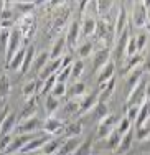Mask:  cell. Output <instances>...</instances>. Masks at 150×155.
I'll list each match as a JSON object with an SVG mask.
<instances>
[{
	"mask_svg": "<svg viewBox=\"0 0 150 155\" xmlns=\"http://www.w3.org/2000/svg\"><path fill=\"white\" fill-rule=\"evenodd\" d=\"M64 140H60V139H54V140H48V142L45 143V147L41 149V153L43 155H54L60 152L61 145H63Z\"/></svg>",
	"mask_w": 150,
	"mask_h": 155,
	"instance_id": "ffe728a7",
	"label": "cell"
},
{
	"mask_svg": "<svg viewBox=\"0 0 150 155\" xmlns=\"http://www.w3.org/2000/svg\"><path fill=\"white\" fill-rule=\"evenodd\" d=\"M94 112H96V117L99 119V122L102 119H106V117L109 116V107H107V104L106 102H97L96 104V107H94Z\"/></svg>",
	"mask_w": 150,
	"mask_h": 155,
	"instance_id": "e575fe53",
	"label": "cell"
},
{
	"mask_svg": "<svg viewBox=\"0 0 150 155\" xmlns=\"http://www.w3.org/2000/svg\"><path fill=\"white\" fill-rule=\"evenodd\" d=\"M117 124H119V119L114 116V114H109L106 119H102L99 122V129H97V139H107L112 132L116 130Z\"/></svg>",
	"mask_w": 150,
	"mask_h": 155,
	"instance_id": "7a4b0ae2",
	"label": "cell"
},
{
	"mask_svg": "<svg viewBox=\"0 0 150 155\" xmlns=\"http://www.w3.org/2000/svg\"><path fill=\"white\" fill-rule=\"evenodd\" d=\"M99 102V96L96 93H91L87 96H84L83 101H79V114H84V112H89L96 107V104Z\"/></svg>",
	"mask_w": 150,
	"mask_h": 155,
	"instance_id": "30bf717a",
	"label": "cell"
},
{
	"mask_svg": "<svg viewBox=\"0 0 150 155\" xmlns=\"http://www.w3.org/2000/svg\"><path fill=\"white\" fill-rule=\"evenodd\" d=\"M145 41H147V36H145V35H139L137 38H135V43H137V51L144 50Z\"/></svg>",
	"mask_w": 150,
	"mask_h": 155,
	"instance_id": "681fc988",
	"label": "cell"
},
{
	"mask_svg": "<svg viewBox=\"0 0 150 155\" xmlns=\"http://www.w3.org/2000/svg\"><path fill=\"white\" fill-rule=\"evenodd\" d=\"M79 145H81V139L79 137L64 140L63 145H61V149H60V155H73Z\"/></svg>",
	"mask_w": 150,
	"mask_h": 155,
	"instance_id": "2e32d148",
	"label": "cell"
},
{
	"mask_svg": "<svg viewBox=\"0 0 150 155\" xmlns=\"http://www.w3.org/2000/svg\"><path fill=\"white\" fill-rule=\"evenodd\" d=\"M48 61H50V53H45V51H41V53L38 54V56L35 58V68H36V71H41L43 68H45L46 64H48Z\"/></svg>",
	"mask_w": 150,
	"mask_h": 155,
	"instance_id": "d6a6232c",
	"label": "cell"
},
{
	"mask_svg": "<svg viewBox=\"0 0 150 155\" xmlns=\"http://www.w3.org/2000/svg\"><path fill=\"white\" fill-rule=\"evenodd\" d=\"M120 139H122V135H120L117 130H114V132H112V134L107 137V149L116 150L117 147H119V143H120Z\"/></svg>",
	"mask_w": 150,
	"mask_h": 155,
	"instance_id": "8d00e7d4",
	"label": "cell"
},
{
	"mask_svg": "<svg viewBox=\"0 0 150 155\" xmlns=\"http://www.w3.org/2000/svg\"><path fill=\"white\" fill-rule=\"evenodd\" d=\"M20 43H21V33L18 31V28L12 30V35H10V41H8V48H7V60H12L13 54L20 50Z\"/></svg>",
	"mask_w": 150,
	"mask_h": 155,
	"instance_id": "8992f818",
	"label": "cell"
},
{
	"mask_svg": "<svg viewBox=\"0 0 150 155\" xmlns=\"http://www.w3.org/2000/svg\"><path fill=\"white\" fill-rule=\"evenodd\" d=\"M78 38H79V21L74 20L71 21L68 28V35H66V41L71 48H76L78 46Z\"/></svg>",
	"mask_w": 150,
	"mask_h": 155,
	"instance_id": "4fadbf2b",
	"label": "cell"
},
{
	"mask_svg": "<svg viewBox=\"0 0 150 155\" xmlns=\"http://www.w3.org/2000/svg\"><path fill=\"white\" fill-rule=\"evenodd\" d=\"M132 21L137 28H144L148 21V10L145 8L144 2H137L132 10Z\"/></svg>",
	"mask_w": 150,
	"mask_h": 155,
	"instance_id": "3957f363",
	"label": "cell"
},
{
	"mask_svg": "<svg viewBox=\"0 0 150 155\" xmlns=\"http://www.w3.org/2000/svg\"><path fill=\"white\" fill-rule=\"evenodd\" d=\"M137 43H135V38H129V43H127V50H126V56L132 58L134 54H137Z\"/></svg>",
	"mask_w": 150,
	"mask_h": 155,
	"instance_id": "ee69618b",
	"label": "cell"
},
{
	"mask_svg": "<svg viewBox=\"0 0 150 155\" xmlns=\"http://www.w3.org/2000/svg\"><path fill=\"white\" fill-rule=\"evenodd\" d=\"M15 7H17L18 10H20V12L28 13V12H30V10L35 7V3H33V2H17Z\"/></svg>",
	"mask_w": 150,
	"mask_h": 155,
	"instance_id": "bcb514c9",
	"label": "cell"
},
{
	"mask_svg": "<svg viewBox=\"0 0 150 155\" xmlns=\"http://www.w3.org/2000/svg\"><path fill=\"white\" fill-rule=\"evenodd\" d=\"M8 107H5V109H2L0 110V129H2V124H3V120L7 119V116H8Z\"/></svg>",
	"mask_w": 150,
	"mask_h": 155,
	"instance_id": "816d5d0a",
	"label": "cell"
},
{
	"mask_svg": "<svg viewBox=\"0 0 150 155\" xmlns=\"http://www.w3.org/2000/svg\"><path fill=\"white\" fill-rule=\"evenodd\" d=\"M148 117H150V101H145L144 104L140 106V110H139L137 120H135V124H137V129L144 127L145 120H147Z\"/></svg>",
	"mask_w": 150,
	"mask_h": 155,
	"instance_id": "44dd1931",
	"label": "cell"
},
{
	"mask_svg": "<svg viewBox=\"0 0 150 155\" xmlns=\"http://www.w3.org/2000/svg\"><path fill=\"white\" fill-rule=\"evenodd\" d=\"M126 30H127V12H126V8H119V13H117V18H116L114 33H116V36H120Z\"/></svg>",
	"mask_w": 150,
	"mask_h": 155,
	"instance_id": "9a60e30c",
	"label": "cell"
},
{
	"mask_svg": "<svg viewBox=\"0 0 150 155\" xmlns=\"http://www.w3.org/2000/svg\"><path fill=\"white\" fill-rule=\"evenodd\" d=\"M10 17H12V10H10V8H3L2 10V21H8Z\"/></svg>",
	"mask_w": 150,
	"mask_h": 155,
	"instance_id": "f907efd6",
	"label": "cell"
},
{
	"mask_svg": "<svg viewBox=\"0 0 150 155\" xmlns=\"http://www.w3.org/2000/svg\"><path fill=\"white\" fill-rule=\"evenodd\" d=\"M91 51H93V43H91V41L81 43V45L78 46V54H79V58H87V56L91 54Z\"/></svg>",
	"mask_w": 150,
	"mask_h": 155,
	"instance_id": "b9f144b4",
	"label": "cell"
},
{
	"mask_svg": "<svg viewBox=\"0 0 150 155\" xmlns=\"http://www.w3.org/2000/svg\"><path fill=\"white\" fill-rule=\"evenodd\" d=\"M0 31H2V28H0Z\"/></svg>",
	"mask_w": 150,
	"mask_h": 155,
	"instance_id": "f5cc1de1",
	"label": "cell"
},
{
	"mask_svg": "<svg viewBox=\"0 0 150 155\" xmlns=\"http://www.w3.org/2000/svg\"><path fill=\"white\" fill-rule=\"evenodd\" d=\"M61 64H63V58H58V60H50L48 64L45 66V68L41 69V71L38 73L40 74V79H48L50 76H54L58 74V73L61 71Z\"/></svg>",
	"mask_w": 150,
	"mask_h": 155,
	"instance_id": "5b68a950",
	"label": "cell"
},
{
	"mask_svg": "<svg viewBox=\"0 0 150 155\" xmlns=\"http://www.w3.org/2000/svg\"><path fill=\"white\" fill-rule=\"evenodd\" d=\"M96 33L101 40H104L106 43L111 41L112 35H111V27L107 25V20H97V27H96Z\"/></svg>",
	"mask_w": 150,
	"mask_h": 155,
	"instance_id": "e0dca14e",
	"label": "cell"
},
{
	"mask_svg": "<svg viewBox=\"0 0 150 155\" xmlns=\"http://www.w3.org/2000/svg\"><path fill=\"white\" fill-rule=\"evenodd\" d=\"M35 63V46H28V50H27V56H25V61H23V64H21V68H20V73L21 74H25V73L30 69V66Z\"/></svg>",
	"mask_w": 150,
	"mask_h": 155,
	"instance_id": "d4e9b609",
	"label": "cell"
},
{
	"mask_svg": "<svg viewBox=\"0 0 150 155\" xmlns=\"http://www.w3.org/2000/svg\"><path fill=\"white\" fill-rule=\"evenodd\" d=\"M84 93H86V84L83 81H76L71 86V89H69L71 97H79V96H84Z\"/></svg>",
	"mask_w": 150,
	"mask_h": 155,
	"instance_id": "836d02e7",
	"label": "cell"
},
{
	"mask_svg": "<svg viewBox=\"0 0 150 155\" xmlns=\"http://www.w3.org/2000/svg\"><path fill=\"white\" fill-rule=\"evenodd\" d=\"M91 150H93V142L87 139L84 142H81V145L76 149V152L73 155H91Z\"/></svg>",
	"mask_w": 150,
	"mask_h": 155,
	"instance_id": "d590c367",
	"label": "cell"
},
{
	"mask_svg": "<svg viewBox=\"0 0 150 155\" xmlns=\"http://www.w3.org/2000/svg\"><path fill=\"white\" fill-rule=\"evenodd\" d=\"M145 97H147V83L142 79L137 86L130 89L126 107H129V106H142L145 102Z\"/></svg>",
	"mask_w": 150,
	"mask_h": 155,
	"instance_id": "6da1fadb",
	"label": "cell"
},
{
	"mask_svg": "<svg viewBox=\"0 0 150 155\" xmlns=\"http://www.w3.org/2000/svg\"><path fill=\"white\" fill-rule=\"evenodd\" d=\"M35 112H36V102H35V99H30V101H27L23 110H21L20 120L23 122V120H28L31 117H35Z\"/></svg>",
	"mask_w": 150,
	"mask_h": 155,
	"instance_id": "603a6c76",
	"label": "cell"
},
{
	"mask_svg": "<svg viewBox=\"0 0 150 155\" xmlns=\"http://www.w3.org/2000/svg\"><path fill=\"white\" fill-rule=\"evenodd\" d=\"M109 54H111V51H109V48H104V50H99L96 54H94V60H93V66L94 69H101L104 68L106 64H107L109 61Z\"/></svg>",
	"mask_w": 150,
	"mask_h": 155,
	"instance_id": "7c38bea8",
	"label": "cell"
},
{
	"mask_svg": "<svg viewBox=\"0 0 150 155\" xmlns=\"http://www.w3.org/2000/svg\"><path fill=\"white\" fill-rule=\"evenodd\" d=\"M56 83H58L56 74L50 76L48 79H45V81H43V87H41V94H50L51 91H53V87H54V84H56Z\"/></svg>",
	"mask_w": 150,
	"mask_h": 155,
	"instance_id": "f35d334b",
	"label": "cell"
},
{
	"mask_svg": "<svg viewBox=\"0 0 150 155\" xmlns=\"http://www.w3.org/2000/svg\"><path fill=\"white\" fill-rule=\"evenodd\" d=\"M45 107H46V114L51 117V114L54 110H58V107H60V101L56 97H53L51 94H48V97L45 99Z\"/></svg>",
	"mask_w": 150,
	"mask_h": 155,
	"instance_id": "1f68e13d",
	"label": "cell"
},
{
	"mask_svg": "<svg viewBox=\"0 0 150 155\" xmlns=\"http://www.w3.org/2000/svg\"><path fill=\"white\" fill-rule=\"evenodd\" d=\"M10 94V79L7 74H2L0 76V99L5 101Z\"/></svg>",
	"mask_w": 150,
	"mask_h": 155,
	"instance_id": "f1b7e54d",
	"label": "cell"
},
{
	"mask_svg": "<svg viewBox=\"0 0 150 155\" xmlns=\"http://www.w3.org/2000/svg\"><path fill=\"white\" fill-rule=\"evenodd\" d=\"M63 132H64V135H66L68 139H74V137H79V135H81L83 127H81L79 122H71V124H68L66 127H64Z\"/></svg>",
	"mask_w": 150,
	"mask_h": 155,
	"instance_id": "cb8c5ba5",
	"label": "cell"
},
{
	"mask_svg": "<svg viewBox=\"0 0 150 155\" xmlns=\"http://www.w3.org/2000/svg\"><path fill=\"white\" fill-rule=\"evenodd\" d=\"M48 142V139L45 137H35L33 140H30V142L27 143V145L23 147V149L20 150V153L23 155H28V153H35V152H40V150L45 147V143Z\"/></svg>",
	"mask_w": 150,
	"mask_h": 155,
	"instance_id": "9c48e42d",
	"label": "cell"
},
{
	"mask_svg": "<svg viewBox=\"0 0 150 155\" xmlns=\"http://www.w3.org/2000/svg\"><path fill=\"white\" fill-rule=\"evenodd\" d=\"M15 122H17V116L13 112H10L8 116H7V119L3 120V124H2V129H0V137H2V135H8L10 132L13 130V127H15Z\"/></svg>",
	"mask_w": 150,
	"mask_h": 155,
	"instance_id": "7402d4cb",
	"label": "cell"
},
{
	"mask_svg": "<svg viewBox=\"0 0 150 155\" xmlns=\"http://www.w3.org/2000/svg\"><path fill=\"white\" fill-rule=\"evenodd\" d=\"M116 130L119 132L120 135H126L127 132H130V120L127 119V117H122V119H119V124H117Z\"/></svg>",
	"mask_w": 150,
	"mask_h": 155,
	"instance_id": "60d3db41",
	"label": "cell"
},
{
	"mask_svg": "<svg viewBox=\"0 0 150 155\" xmlns=\"http://www.w3.org/2000/svg\"><path fill=\"white\" fill-rule=\"evenodd\" d=\"M64 45H66V36H60V38L53 43V48H51V51H50V60H58V58H61Z\"/></svg>",
	"mask_w": 150,
	"mask_h": 155,
	"instance_id": "d6986e66",
	"label": "cell"
},
{
	"mask_svg": "<svg viewBox=\"0 0 150 155\" xmlns=\"http://www.w3.org/2000/svg\"><path fill=\"white\" fill-rule=\"evenodd\" d=\"M142 74H144V68H137V69H134L132 73H129V78H127V84L130 86V89L132 87H135L139 83L142 81Z\"/></svg>",
	"mask_w": 150,
	"mask_h": 155,
	"instance_id": "83f0119b",
	"label": "cell"
},
{
	"mask_svg": "<svg viewBox=\"0 0 150 155\" xmlns=\"http://www.w3.org/2000/svg\"><path fill=\"white\" fill-rule=\"evenodd\" d=\"M35 91H36V83H35V81H28V83L23 86V91H21V93H23V96H25L27 101H30V99H33Z\"/></svg>",
	"mask_w": 150,
	"mask_h": 155,
	"instance_id": "74e56055",
	"label": "cell"
},
{
	"mask_svg": "<svg viewBox=\"0 0 150 155\" xmlns=\"http://www.w3.org/2000/svg\"><path fill=\"white\" fill-rule=\"evenodd\" d=\"M142 63H144V56H142L140 53L134 54L132 58H129V63H127V66H126V73H132L134 69L140 68Z\"/></svg>",
	"mask_w": 150,
	"mask_h": 155,
	"instance_id": "f546056e",
	"label": "cell"
},
{
	"mask_svg": "<svg viewBox=\"0 0 150 155\" xmlns=\"http://www.w3.org/2000/svg\"><path fill=\"white\" fill-rule=\"evenodd\" d=\"M83 69H84V63L83 61H76L74 64L71 66V76L78 79V78L83 74Z\"/></svg>",
	"mask_w": 150,
	"mask_h": 155,
	"instance_id": "7bdbcfd3",
	"label": "cell"
},
{
	"mask_svg": "<svg viewBox=\"0 0 150 155\" xmlns=\"http://www.w3.org/2000/svg\"><path fill=\"white\" fill-rule=\"evenodd\" d=\"M12 142H13L12 134H8V135H2V137H0V149H2V150H7L10 145H12Z\"/></svg>",
	"mask_w": 150,
	"mask_h": 155,
	"instance_id": "7dc6e473",
	"label": "cell"
},
{
	"mask_svg": "<svg viewBox=\"0 0 150 155\" xmlns=\"http://www.w3.org/2000/svg\"><path fill=\"white\" fill-rule=\"evenodd\" d=\"M150 137V129H144V127H140V129H137V140H140V142H145Z\"/></svg>",
	"mask_w": 150,
	"mask_h": 155,
	"instance_id": "c3c4849f",
	"label": "cell"
},
{
	"mask_svg": "<svg viewBox=\"0 0 150 155\" xmlns=\"http://www.w3.org/2000/svg\"><path fill=\"white\" fill-rule=\"evenodd\" d=\"M68 93V89H66V83H56L54 84V87H53V91H51V96L53 97H56V99H60V97H63L64 94Z\"/></svg>",
	"mask_w": 150,
	"mask_h": 155,
	"instance_id": "ab89813d",
	"label": "cell"
},
{
	"mask_svg": "<svg viewBox=\"0 0 150 155\" xmlns=\"http://www.w3.org/2000/svg\"><path fill=\"white\" fill-rule=\"evenodd\" d=\"M35 139V134H18L17 137H13V142H12V145L8 147V149L5 150V153H8V155H15L17 152H20L21 149H23L25 145H27L30 140H33Z\"/></svg>",
	"mask_w": 150,
	"mask_h": 155,
	"instance_id": "277c9868",
	"label": "cell"
},
{
	"mask_svg": "<svg viewBox=\"0 0 150 155\" xmlns=\"http://www.w3.org/2000/svg\"><path fill=\"white\" fill-rule=\"evenodd\" d=\"M96 27H97V21L94 20L93 17L84 18V23H83V35H84V36L94 35V33H96Z\"/></svg>",
	"mask_w": 150,
	"mask_h": 155,
	"instance_id": "484cf974",
	"label": "cell"
},
{
	"mask_svg": "<svg viewBox=\"0 0 150 155\" xmlns=\"http://www.w3.org/2000/svg\"><path fill=\"white\" fill-rule=\"evenodd\" d=\"M127 43H129V31L126 30L122 35L119 36V40H117V45H116V48H114V60H116V61H120L124 56H126Z\"/></svg>",
	"mask_w": 150,
	"mask_h": 155,
	"instance_id": "ba28073f",
	"label": "cell"
},
{
	"mask_svg": "<svg viewBox=\"0 0 150 155\" xmlns=\"http://www.w3.org/2000/svg\"><path fill=\"white\" fill-rule=\"evenodd\" d=\"M40 125H41V122H40V119L36 116L28 120H23V122H20V125L17 129V135L18 134H35L40 129Z\"/></svg>",
	"mask_w": 150,
	"mask_h": 155,
	"instance_id": "52a82bcc",
	"label": "cell"
},
{
	"mask_svg": "<svg viewBox=\"0 0 150 155\" xmlns=\"http://www.w3.org/2000/svg\"><path fill=\"white\" fill-rule=\"evenodd\" d=\"M127 109V119L132 122V120H137V116H139V110H140V106H129Z\"/></svg>",
	"mask_w": 150,
	"mask_h": 155,
	"instance_id": "f6af8a7d",
	"label": "cell"
},
{
	"mask_svg": "<svg viewBox=\"0 0 150 155\" xmlns=\"http://www.w3.org/2000/svg\"><path fill=\"white\" fill-rule=\"evenodd\" d=\"M10 35H12V30H5V28H2V31H0V53L2 54L7 53L8 41H10Z\"/></svg>",
	"mask_w": 150,
	"mask_h": 155,
	"instance_id": "4dcf8cb0",
	"label": "cell"
},
{
	"mask_svg": "<svg viewBox=\"0 0 150 155\" xmlns=\"http://www.w3.org/2000/svg\"><path fill=\"white\" fill-rule=\"evenodd\" d=\"M27 50H28V46H25V48H20V50L17 51L15 54H13V58L8 61V68L10 69H18V68H21V64H23V61H25V56H27Z\"/></svg>",
	"mask_w": 150,
	"mask_h": 155,
	"instance_id": "ac0fdd59",
	"label": "cell"
},
{
	"mask_svg": "<svg viewBox=\"0 0 150 155\" xmlns=\"http://www.w3.org/2000/svg\"><path fill=\"white\" fill-rule=\"evenodd\" d=\"M43 127H45V132H48V134H58V132H63L64 130V124L61 122L60 119L53 117V116L48 117V119L45 120Z\"/></svg>",
	"mask_w": 150,
	"mask_h": 155,
	"instance_id": "5bb4252c",
	"label": "cell"
},
{
	"mask_svg": "<svg viewBox=\"0 0 150 155\" xmlns=\"http://www.w3.org/2000/svg\"><path fill=\"white\" fill-rule=\"evenodd\" d=\"M130 145H132V130L127 132L126 135H122L119 147L116 149V153H124V152H127V150L130 149Z\"/></svg>",
	"mask_w": 150,
	"mask_h": 155,
	"instance_id": "4316f807",
	"label": "cell"
},
{
	"mask_svg": "<svg viewBox=\"0 0 150 155\" xmlns=\"http://www.w3.org/2000/svg\"><path fill=\"white\" fill-rule=\"evenodd\" d=\"M114 71H116V63L114 61H109L107 64H106L104 68L99 71V76H97V84L102 86V84H106L107 81H111L112 78H114Z\"/></svg>",
	"mask_w": 150,
	"mask_h": 155,
	"instance_id": "8fae6325",
	"label": "cell"
}]
</instances>
